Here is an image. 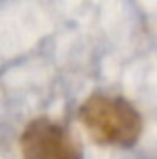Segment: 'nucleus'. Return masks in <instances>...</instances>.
Masks as SVG:
<instances>
[{
  "instance_id": "1",
  "label": "nucleus",
  "mask_w": 157,
  "mask_h": 159,
  "mask_svg": "<svg viewBox=\"0 0 157 159\" xmlns=\"http://www.w3.org/2000/svg\"><path fill=\"white\" fill-rule=\"evenodd\" d=\"M81 123L99 145L133 147L141 137V115L129 101L113 95H93L81 105Z\"/></svg>"
},
{
  "instance_id": "2",
  "label": "nucleus",
  "mask_w": 157,
  "mask_h": 159,
  "mask_svg": "<svg viewBox=\"0 0 157 159\" xmlns=\"http://www.w3.org/2000/svg\"><path fill=\"white\" fill-rule=\"evenodd\" d=\"M24 159H83L77 139L56 121L40 117L26 125L20 137Z\"/></svg>"
}]
</instances>
